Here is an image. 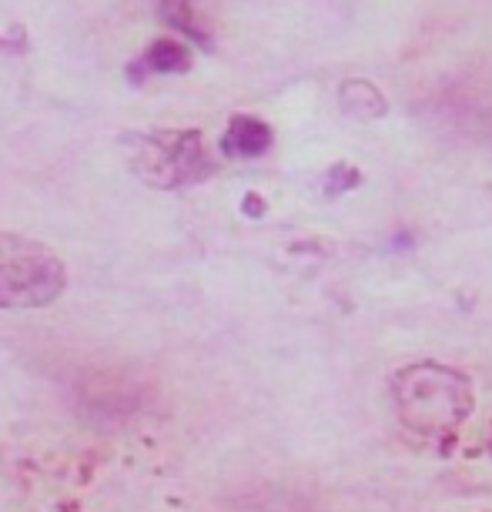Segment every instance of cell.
<instances>
[{"mask_svg": "<svg viewBox=\"0 0 492 512\" xmlns=\"http://www.w3.org/2000/svg\"><path fill=\"white\" fill-rule=\"evenodd\" d=\"M472 382L459 369L439 362H416L395 372L392 405L399 422L419 436H446L472 412Z\"/></svg>", "mask_w": 492, "mask_h": 512, "instance_id": "6da1fadb", "label": "cell"}, {"mask_svg": "<svg viewBox=\"0 0 492 512\" xmlns=\"http://www.w3.org/2000/svg\"><path fill=\"white\" fill-rule=\"evenodd\" d=\"M121 148L134 175L161 191H178L215 175V161L208 158L205 134L198 128L131 131L121 138Z\"/></svg>", "mask_w": 492, "mask_h": 512, "instance_id": "7a4b0ae2", "label": "cell"}, {"mask_svg": "<svg viewBox=\"0 0 492 512\" xmlns=\"http://www.w3.org/2000/svg\"><path fill=\"white\" fill-rule=\"evenodd\" d=\"M67 265L44 241L0 231V308H47L64 295Z\"/></svg>", "mask_w": 492, "mask_h": 512, "instance_id": "3957f363", "label": "cell"}, {"mask_svg": "<svg viewBox=\"0 0 492 512\" xmlns=\"http://www.w3.org/2000/svg\"><path fill=\"white\" fill-rule=\"evenodd\" d=\"M191 47L175 41V37H158L128 64V81L144 84L148 74H185L191 71Z\"/></svg>", "mask_w": 492, "mask_h": 512, "instance_id": "277c9868", "label": "cell"}, {"mask_svg": "<svg viewBox=\"0 0 492 512\" xmlns=\"http://www.w3.org/2000/svg\"><path fill=\"white\" fill-rule=\"evenodd\" d=\"M275 134L265 121L252 118V114H231L225 138H221V151L228 158H262L272 148Z\"/></svg>", "mask_w": 492, "mask_h": 512, "instance_id": "5b68a950", "label": "cell"}, {"mask_svg": "<svg viewBox=\"0 0 492 512\" xmlns=\"http://www.w3.org/2000/svg\"><path fill=\"white\" fill-rule=\"evenodd\" d=\"M158 7H161L164 24H168L171 31L185 34L188 41H195L201 47V51H211V47H215L205 17H201L198 0H158Z\"/></svg>", "mask_w": 492, "mask_h": 512, "instance_id": "8992f818", "label": "cell"}, {"mask_svg": "<svg viewBox=\"0 0 492 512\" xmlns=\"http://www.w3.org/2000/svg\"><path fill=\"white\" fill-rule=\"evenodd\" d=\"M339 104L352 118H385V111H389V101L369 81H345L339 88Z\"/></svg>", "mask_w": 492, "mask_h": 512, "instance_id": "52a82bcc", "label": "cell"}, {"mask_svg": "<svg viewBox=\"0 0 492 512\" xmlns=\"http://www.w3.org/2000/svg\"><path fill=\"white\" fill-rule=\"evenodd\" d=\"M362 181L359 171L352 168V164H335V168H328V175H325V195L328 198H335V195H345L349 188H355Z\"/></svg>", "mask_w": 492, "mask_h": 512, "instance_id": "ba28073f", "label": "cell"}, {"mask_svg": "<svg viewBox=\"0 0 492 512\" xmlns=\"http://www.w3.org/2000/svg\"><path fill=\"white\" fill-rule=\"evenodd\" d=\"M0 51H4V54H24L27 51V34L21 31V27H17V31H14V37H0Z\"/></svg>", "mask_w": 492, "mask_h": 512, "instance_id": "9c48e42d", "label": "cell"}, {"mask_svg": "<svg viewBox=\"0 0 492 512\" xmlns=\"http://www.w3.org/2000/svg\"><path fill=\"white\" fill-rule=\"evenodd\" d=\"M245 211H248L252 218H258V215L265 211V201L258 198V195H248V198H245Z\"/></svg>", "mask_w": 492, "mask_h": 512, "instance_id": "30bf717a", "label": "cell"}]
</instances>
